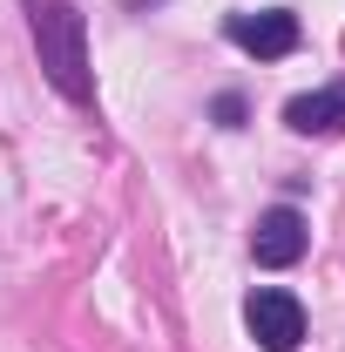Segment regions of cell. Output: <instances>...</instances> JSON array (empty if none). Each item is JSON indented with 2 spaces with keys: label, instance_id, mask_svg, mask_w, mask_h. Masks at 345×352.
<instances>
[{
  "label": "cell",
  "instance_id": "1",
  "mask_svg": "<svg viewBox=\"0 0 345 352\" xmlns=\"http://www.w3.org/2000/svg\"><path fill=\"white\" fill-rule=\"evenodd\" d=\"M27 21H34V54H41V75L75 109L95 102V75H88V14L75 0H27Z\"/></svg>",
  "mask_w": 345,
  "mask_h": 352
},
{
  "label": "cell",
  "instance_id": "2",
  "mask_svg": "<svg viewBox=\"0 0 345 352\" xmlns=\"http://www.w3.org/2000/svg\"><path fill=\"white\" fill-rule=\"evenodd\" d=\"M244 332H251L264 352H298V339H304V305L291 298V292H278V285H258V292L244 298Z\"/></svg>",
  "mask_w": 345,
  "mask_h": 352
},
{
  "label": "cell",
  "instance_id": "3",
  "mask_svg": "<svg viewBox=\"0 0 345 352\" xmlns=\"http://www.w3.org/2000/svg\"><path fill=\"white\" fill-rule=\"evenodd\" d=\"M223 41L244 47V54H258V61H285V54L304 47V28H298V14L264 7V14H230V21H223Z\"/></svg>",
  "mask_w": 345,
  "mask_h": 352
},
{
  "label": "cell",
  "instance_id": "4",
  "mask_svg": "<svg viewBox=\"0 0 345 352\" xmlns=\"http://www.w3.org/2000/svg\"><path fill=\"white\" fill-rule=\"evenodd\" d=\"M304 244H311V230H304V210H291V204H271V210L251 223V258H258L264 271H291V264L304 258Z\"/></svg>",
  "mask_w": 345,
  "mask_h": 352
},
{
  "label": "cell",
  "instance_id": "5",
  "mask_svg": "<svg viewBox=\"0 0 345 352\" xmlns=\"http://www.w3.org/2000/svg\"><path fill=\"white\" fill-rule=\"evenodd\" d=\"M285 129L291 135H339L345 129V82L291 95V102H285Z\"/></svg>",
  "mask_w": 345,
  "mask_h": 352
},
{
  "label": "cell",
  "instance_id": "6",
  "mask_svg": "<svg viewBox=\"0 0 345 352\" xmlns=\"http://www.w3.org/2000/svg\"><path fill=\"white\" fill-rule=\"evenodd\" d=\"M216 122L237 129V122H244V95H216Z\"/></svg>",
  "mask_w": 345,
  "mask_h": 352
},
{
  "label": "cell",
  "instance_id": "7",
  "mask_svg": "<svg viewBox=\"0 0 345 352\" xmlns=\"http://www.w3.org/2000/svg\"><path fill=\"white\" fill-rule=\"evenodd\" d=\"M129 7H156V0H129Z\"/></svg>",
  "mask_w": 345,
  "mask_h": 352
}]
</instances>
